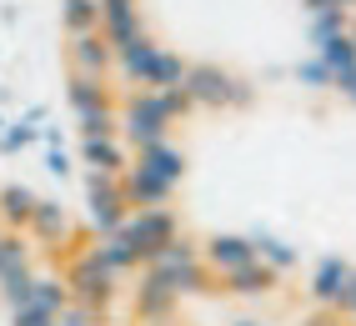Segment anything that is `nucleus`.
<instances>
[{"label": "nucleus", "mask_w": 356, "mask_h": 326, "mask_svg": "<svg viewBox=\"0 0 356 326\" xmlns=\"http://www.w3.org/2000/svg\"><path fill=\"white\" fill-rule=\"evenodd\" d=\"M86 216L90 226L111 236V231H121V221L131 216V201L121 191V176H101V171H86Z\"/></svg>", "instance_id": "0eeeda50"}, {"label": "nucleus", "mask_w": 356, "mask_h": 326, "mask_svg": "<svg viewBox=\"0 0 356 326\" xmlns=\"http://www.w3.org/2000/svg\"><path fill=\"white\" fill-rule=\"evenodd\" d=\"M65 101H70V111H76L81 136H121L115 101H111L106 81H96V76H76V71H70V81H65Z\"/></svg>", "instance_id": "7ed1b4c3"}, {"label": "nucleus", "mask_w": 356, "mask_h": 326, "mask_svg": "<svg viewBox=\"0 0 356 326\" xmlns=\"http://www.w3.org/2000/svg\"><path fill=\"white\" fill-rule=\"evenodd\" d=\"M131 161H136V166H146V171H156V176H165V181H181V176H186V156H181L171 141H151V146H140Z\"/></svg>", "instance_id": "dca6fc26"}, {"label": "nucleus", "mask_w": 356, "mask_h": 326, "mask_svg": "<svg viewBox=\"0 0 356 326\" xmlns=\"http://www.w3.org/2000/svg\"><path fill=\"white\" fill-rule=\"evenodd\" d=\"M351 26V10H316L312 15V40L321 45V40H331V35H341Z\"/></svg>", "instance_id": "cd10ccee"}, {"label": "nucleus", "mask_w": 356, "mask_h": 326, "mask_svg": "<svg viewBox=\"0 0 356 326\" xmlns=\"http://www.w3.org/2000/svg\"><path fill=\"white\" fill-rule=\"evenodd\" d=\"M306 6H312V10H351L356 0H306Z\"/></svg>", "instance_id": "72a5a7b5"}, {"label": "nucleus", "mask_w": 356, "mask_h": 326, "mask_svg": "<svg viewBox=\"0 0 356 326\" xmlns=\"http://www.w3.org/2000/svg\"><path fill=\"white\" fill-rule=\"evenodd\" d=\"M351 101H356V96H351Z\"/></svg>", "instance_id": "58836bf2"}, {"label": "nucleus", "mask_w": 356, "mask_h": 326, "mask_svg": "<svg viewBox=\"0 0 356 326\" xmlns=\"http://www.w3.org/2000/svg\"><path fill=\"white\" fill-rule=\"evenodd\" d=\"M0 131H6V115H0Z\"/></svg>", "instance_id": "e433bc0d"}, {"label": "nucleus", "mask_w": 356, "mask_h": 326, "mask_svg": "<svg viewBox=\"0 0 356 326\" xmlns=\"http://www.w3.org/2000/svg\"><path fill=\"white\" fill-rule=\"evenodd\" d=\"M201 261H206V271L236 276L241 266H251V261H256V251H251V241H246V236H211V241H206V251H201Z\"/></svg>", "instance_id": "4468645a"}, {"label": "nucleus", "mask_w": 356, "mask_h": 326, "mask_svg": "<svg viewBox=\"0 0 356 326\" xmlns=\"http://www.w3.org/2000/svg\"><path fill=\"white\" fill-rule=\"evenodd\" d=\"M20 236H31V241L45 246V251H65L70 241H76V221H70V211H65L60 201H45V196H40Z\"/></svg>", "instance_id": "1a4fd4ad"}, {"label": "nucleus", "mask_w": 356, "mask_h": 326, "mask_svg": "<svg viewBox=\"0 0 356 326\" xmlns=\"http://www.w3.org/2000/svg\"><path fill=\"white\" fill-rule=\"evenodd\" d=\"M60 282H65L70 301H81V307H90V311L106 316V307L115 301V282H121V276H115L96 251H81V256H70V266H65Z\"/></svg>", "instance_id": "20e7f679"}, {"label": "nucleus", "mask_w": 356, "mask_h": 326, "mask_svg": "<svg viewBox=\"0 0 356 326\" xmlns=\"http://www.w3.org/2000/svg\"><path fill=\"white\" fill-rule=\"evenodd\" d=\"M0 231H6V226H0Z\"/></svg>", "instance_id": "4c0bfd02"}, {"label": "nucleus", "mask_w": 356, "mask_h": 326, "mask_svg": "<svg viewBox=\"0 0 356 326\" xmlns=\"http://www.w3.org/2000/svg\"><path fill=\"white\" fill-rule=\"evenodd\" d=\"M181 90H186L191 106H241V101H251V90L236 76H226L221 65H186Z\"/></svg>", "instance_id": "6e6552de"}, {"label": "nucleus", "mask_w": 356, "mask_h": 326, "mask_svg": "<svg viewBox=\"0 0 356 326\" xmlns=\"http://www.w3.org/2000/svg\"><path fill=\"white\" fill-rule=\"evenodd\" d=\"M56 316L51 311H40V307H15L10 311V326H51Z\"/></svg>", "instance_id": "2f4dec72"}, {"label": "nucleus", "mask_w": 356, "mask_h": 326, "mask_svg": "<svg viewBox=\"0 0 356 326\" xmlns=\"http://www.w3.org/2000/svg\"><path fill=\"white\" fill-rule=\"evenodd\" d=\"M31 266V246L20 231H0V276H10V271H26Z\"/></svg>", "instance_id": "393cba45"}, {"label": "nucleus", "mask_w": 356, "mask_h": 326, "mask_svg": "<svg viewBox=\"0 0 356 326\" xmlns=\"http://www.w3.org/2000/svg\"><path fill=\"white\" fill-rule=\"evenodd\" d=\"M40 141H45V146H60V141H65V131H60V126H51V121H45V126H40Z\"/></svg>", "instance_id": "f704fd0d"}, {"label": "nucleus", "mask_w": 356, "mask_h": 326, "mask_svg": "<svg viewBox=\"0 0 356 326\" xmlns=\"http://www.w3.org/2000/svg\"><path fill=\"white\" fill-rule=\"evenodd\" d=\"M101 35L106 45H126L136 35H146V20H140V0H101Z\"/></svg>", "instance_id": "f8f14e48"}, {"label": "nucleus", "mask_w": 356, "mask_h": 326, "mask_svg": "<svg viewBox=\"0 0 356 326\" xmlns=\"http://www.w3.org/2000/svg\"><path fill=\"white\" fill-rule=\"evenodd\" d=\"M176 301H181V296H176L171 286H165L161 276H151V271H146V282L136 286V316L146 321V326H161L165 316L176 311Z\"/></svg>", "instance_id": "2eb2a0df"}, {"label": "nucleus", "mask_w": 356, "mask_h": 326, "mask_svg": "<svg viewBox=\"0 0 356 326\" xmlns=\"http://www.w3.org/2000/svg\"><path fill=\"white\" fill-rule=\"evenodd\" d=\"M90 251H96V256H101V261H106V266H111L115 276H121V271H131V266H140V261H136V251H131V246L121 241V231H111V236H101V241L90 246Z\"/></svg>", "instance_id": "5701e85b"}, {"label": "nucleus", "mask_w": 356, "mask_h": 326, "mask_svg": "<svg viewBox=\"0 0 356 326\" xmlns=\"http://www.w3.org/2000/svg\"><path fill=\"white\" fill-rule=\"evenodd\" d=\"M236 326H261V321H236Z\"/></svg>", "instance_id": "c9c22d12"}, {"label": "nucleus", "mask_w": 356, "mask_h": 326, "mask_svg": "<svg viewBox=\"0 0 356 326\" xmlns=\"http://www.w3.org/2000/svg\"><path fill=\"white\" fill-rule=\"evenodd\" d=\"M111 56H115L111 71H121L136 90H181V81H186V60L161 51L151 35H136L126 45H115Z\"/></svg>", "instance_id": "f03ea898"}, {"label": "nucleus", "mask_w": 356, "mask_h": 326, "mask_svg": "<svg viewBox=\"0 0 356 326\" xmlns=\"http://www.w3.org/2000/svg\"><path fill=\"white\" fill-rule=\"evenodd\" d=\"M226 291H236V296H266V291H276V271L261 266V261H251V266H241L236 276H226Z\"/></svg>", "instance_id": "aec40b11"}, {"label": "nucleus", "mask_w": 356, "mask_h": 326, "mask_svg": "<svg viewBox=\"0 0 356 326\" xmlns=\"http://www.w3.org/2000/svg\"><path fill=\"white\" fill-rule=\"evenodd\" d=\"M40 141V126H26V121H10L6 131H0V156H20L26 146Z\"/></svg>", "instance_id": "bb28decb"}, {"label": "nucleus", "mask_w": 356, "mask_h": 326, "mask_svg": "<svg viewBox=\"0 0 356 326\" xmlns=\"http://www.w3.org/2000/svg\"><path fill=\"white\" fill-rule=\"evenodd\" d=\"M45 171H51L56 181H70L76 176V156H70L65 146H45Z\"/></svg>", "instance_id": "c756f323"}, {"label": "nucleus", "mask_w": 356, "mask_h": 326, "mask_svg": "<svg viewBox=\"0 0 356 326\" xmlns=\"http://www.w3.org/2000/svg\"><path fill=\"white\" fill-rule=\"evenodd\" d=\"M65 60H70V71H76V76H96V81H106V76H111V65H115V56H111V45H106L101 31L70 35Z\"/></svg>", "instance_id": "9d476101"}, {"label": "nucleus", "mask_w": 356, "mask_h": 326, "mask_svg": "<svg viewBox=\"0 0 356 326\" xmlns=\"http://www.w3.org/2000/svg\"><path fill=\"white\" fill-rule=\"evenodd\" d=\"M146 271L161 276V282L171 286L176 296H196V291H206V282H211V271H206V261H201V251H196V246H186L181 236L165 246L161 256H151Z\"/></svg>", "instance_id": "39448f33"}, {"label": "nucleus", "mask_w": 356, "mask_h": 326, "mask_svg": "<svg viewBox=\"0 0 356 326\" xmlns=\"http://www.w3.org/2000/svg\"><path fill=\"white\" fill-rule=\"evenodd\" d=\"M251 251H256V261H261V266H271V271L296 266V251H291L286 241H276V236H251Z\"/></svg>", "instance_id": "b1692460"}, {"label": "nucleus", "mask_w": 356, "mask_h": 326, "mask_svg": "<svg viewBox=\"0 0 356 326\" xmlns=\"http://www.w3.org/2000/svg\"><path fill=\"white\" fill-rule=\"evenodd\" d=\"M296 81L312 85V90H326V85H331V71H326V60L316 56V60H301V65H296Z\"/></svg>", "instance_id": "7c9ffc66"}, {"label": "nucleus", "mask_w": 356, "mask_h": 326, "mask_svg": "<svg viewBox=\"0 0 356 326\" xmlns=\"http://www.w3.org/2000/svg\"><path fill=\"white\" fill-rule=\"evenodd\" d=\"M121 191L131 201V211H146V206H165V201H171L176 181H165V176H156V171H146V166L131 161V166L121 171Z\"/></svg>", "instance_id": "9b49d317"}, {"label": "nucleus", "mask_w": 356, "mask_h": 326, "mask_svg": "<svg viewBox=\"0 0 356 326\" xmlns=\"http://www.w3.org/2000/svg\"><path fill=\"white\" fill-rule=\"evenodd\" d=\"M65 301H70V291H65L60 276H35V286H31V301H26V307H40V311H51V316H56Z\"/></svg>", "instance_id": "412c9836"}, {"label": "nucleus", "mask_w": 356, "mask_h": 326, "mask_svg": "<svg viewBox=\"0 0 356 326\" xmlns=\"http://www.w3.org/2000/svg\"><path fill=\"white\" fill-rule=\"evenodd\" d=\"M346 282H351V266L341 261V256H331V261H321L316 276H312V296L321 301V307H337L341 291H346Z\"/></svg>", "instance_id": "a211bd4d"}, {"label": "nucleus", "mask_w": 356, "mask_h": 326, "mask_svg": "<svg viewBox=\"0 0 356 326\" xmlns=\"http://www.w3.org/2000/svg\"><path fill=\"white\" fill-rule=\"evenodd\" d=\"M35 201L40 196L31 191V186H0V226H6V231H26Z\"/></svg>", "instance_id": "f3484780"}, {"label": "nucleus", "mask_w": 356, "mask_h": 326, "mask_svg": "<svg viewBox=\"0 0 356 326\" xmlns=\"http://www.w3.org/2000/svg\"><path fill=\"white\" fill-rule=\"evenodd\" d=\"M321 60H326V71H331V76L351 71V65H356V40H351V31H341V35L321 40Z\"/></svg>", "instance_id": "4be33fe9"}, {"label": "nucleus", "mask_w": 356, "mask_h": 326, "mask_svg": "<svg viewBox=\"0 0 356 326\" xmlns=\"http://www.w3.org/2000/svg\"><path fill=\"white\" fill-rule=\"evenodd\" d=\"M51 326H101V311L81 307V301H65V307L56 311V321H51Z\"/></svg>", "instance_id": "c85d7f7f"}, {"label": "nucleus", "mask_w": 356, "mask_h": 326, "mask_svg": "<svg viewBox=\"0 0 356 326\" xmlns=\"http://www.w3.org/2000/svg\"><path fill=\"white\" fill-rule=\"evenodd\" d=\"M176 236H181V231H176V216L165 211V206H146V211H131V216L121 221V241L136 251L140 266H146L151 256H161Z\"/></svg>", "instance_id": "423d86ee"}, {"label": "nucleus", "mask_w": 356, "mask_h": 326, "mask_svg": "<svg viewBox=\"0 0 356 326\" xmlns=\"http://www.w3.org/2000/svg\"><path fill=\"white\" fill-rule=\"evenodd\" d=\"M337 307L356 316V271H351V282H346V291H341V301H337Z\"/></svg>", "instance_id": "473e14b6"}, {"label": "nucleus", "mask_w": 356, "mask_h": 326, "mask_svg": "<svg viewBox=\"0 0 356 326\" xmlns=\"http://www.w3.org/2000/svg\"><path fill=\"white\" fill-rule=\"evenodd\" d=\"M31 286H35V271H31V266H26V271H10V276H0V296H6V307H10V311L31 301Z\"/></svg>", "instance_id": "a878e982"}, {"label": "nucleus", "mask_w": 356, "mask_h": 326, "mask_svg": "<svg viewBox=\"0 0 356 326\" xmlns=\"http://www.w3.org/2000/svg\"><path fill=\"white\" fill-rule=\"evenodd\" d=\"M60 26H65V35L101 31V0H60Z\"/></svg>", "instance_id": "6ab92c4d"}, {"label": "nucleus", "mask_w": 356, "mask_h": 326, "mask_svg": "<svg viewBox=\"0 0 356 326\" xmlns=\"http://www.w3.org/2000/svg\"><path fill=\"white\" fill-rule=\"evenodd\" d=\"M186 111H191L186 90H131V96L115 106V121H121V136L140 151L151 141H165L171 121L186 115Z\"/></svg>", "instance_id": "f257e3e1"}, {"label": "nucleus", "mask_w": 356, "mask_h": 326, "mask_svg": "<svg viewBox=\"0 0 356 326\" xmlns=\"http://www.w3.org/2000/svg\"><path fill=\"white\" fill-rule=\"evenodd\" d=\"M81 161L101 176H121L131 166V151L121 136H81Z\"/></svg>", "instance_id": "ddd939ff"}]
</instances>
